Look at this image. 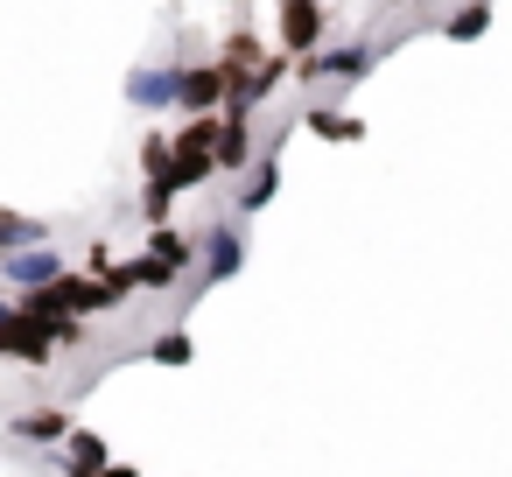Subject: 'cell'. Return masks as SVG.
I'll return each mask as SVG.
<instances>
[{
    "instance_id": "6da1fadb",
    "label": "cell",
    "mask_w": 512,
    "mask_h": 477,
    "mask_svg": "<svg viewBox=\"0 0 512 477\" xmlns=\"http://www.w3.org/2000/svg\"><path fill=\"white\" fill-rule=\"evenodd\" d=\"M0 351L43 365V358H50V330H43V316H29V309H0Z\"/></svg>"
},
{
    "instance_id": "7a4b0ae2",
    "label": "cell",
    "mask_w": 512,
    "mask_h": 477,
    "mask_svg": "<svg viewBox=\"0 0 512 477\" xmlns=\"http://www.w3.org/2000/svg\"><path fill=\"white\" fill-rule=\"evenodd\" d=\"M281 43H288L295 57H309V50L323 43V15H316V0H288V8H281Z\"/></svg>"
},
{
    "instance_id": "3957f363",
    "label": "cell",
    "mask_w": 512,
    "mask_h": 477,
    "mask_svg": "<svg viewBox=\"0 0 512 477\" xmlns=\"http://www.w3.org/2000/svg\"><path fill=\"white\" fill-rule=\"evenodd\" d=\"M246 155H253L246 106H232V120H225V127H218V141H211V162H218V169H246Z\"/></svg>"
},
{
    "instance_id": "277c9868",
    "label": "cell",
    "mask_w": 512,
    "mask_h": 477,
    "mask_svg": "<svg viewBox=\"0 0 512 477\" xmlns=\"http://www.w3.org/2000/svg\"><path fill=\"white\" fill-rule=\"evenodd\" d=\"M176 99H183V113H211L225 99V71H183L176 78Z\"/></svg>"
},
{
    "instance_id": "5b68a950",
    "label": "cell",
    "mask_w": 512,
    "mask_h": 477,
    "mask_svg": "<svg viewBox=\"0 0 512 477\" xmlns=\"http://www.w3.org/2000/svg\"><path fill=\"white\" fill-rule=\"evenodd\" d=\"M0 274H8L15 288H43V281L64 274V260L57 253H15V260H0Z\"/></svg>"
},
{
    "instance_id": "8992f818",
    "label": "cell",
    "mask_w": 512,
    "mask_h": 477,
    "mask_svg": "<svg viewBox=\"0 0 512 477\" xmlns=\"http://www.w3.org/2000/svg\"><path fill=\"white\" fill-rule=\"evenodd\" d=\"M148 260H155V267H169V274H183V260H190V239H183V232H155Z\"/></svg>"
},
{
    "instance_id": "52a82bcc",
    "label": "cell",
    "mask_w": 512,
    "mask_h": 477,
    "mask_svg": "<svg viewBox=\"0 0 512 477\" xmlns=\"http://www.w3.org/2000/svg\"><path fill=\"white\" fill-rule=\"evenodd\" d=\"M64 428H71V421H64L57 407H43V414H22V421H15V435H29V442H57Z\"/></svg>"
},
{
    "instance_id": "ba28073f",
    "label": "cell",
    "mask_w": 512,
    "mask_h": 477,
    "mask_svg": "<svg viewBox=\"0 0 512 477\" xmlns=\"http://www.w3.org/2000/svg\"><path fill=\"white\" fill-rule=\"evenodd\" d=\"M484 22H491V8H477V0H470V8H456V15H449V36H456V43H470V36H484Z\"/></svg>"
},
{
    "instance_id": "9c48e42d",
    "label": "cell",
    "mask_w": 512,
    "mask_h": 477,
    "mask_svg": "<svg viewBox=\"0 0 512 477\" xmlns=\"http://www.w3.org/2000/svg\"><path fill=\"white\" fill-rule=\"evenodd\" d=\"M36 232H43L36 218H15V211H0V246H29Z\"/></svg>"
},
{
    "instance_id": "30bf717a",
    "label": "cell",
    "mask_w": 512,
    "mask_h": 477,
    "mask_svg": "<svg viewBox=\"0 0 512 477\" xmlns=\"http://www.w3.org/2000/svg\"><path fill=\"white\" fill-rule=\"evenodd\" d=\"M71 463H78V470H99V463H106V442H99V435H71Z\"/></svg>"
},
{
    "instance_id": "8fae6325",
    "label": "cell",
    "mask_w": 512,
    "mask_h": 477,
    "mask_svg": "<svg viewBox=\"0 0 512 477\" xmlns=\"http://www.w3.org/2000/svg\"><path fill=\"white\" fill-rule=\"evenodd\" d=\"M134 99L141 106H162V99H176V78H134Z\"/></svg>"
},
{
    "instance_id": "7c38bea8",
    "label": "cell",
    "mask_w": 512,
    "mask_h": 477,
    "mask_svg": "<svg viewBox=\"0 0 512 477\" xmlns=\"http://www.w3.org/2000/svg\"><path fill=\"white\" fill-rule=\"evenodd\" d=\"M316 134H330V141H358L365 127H358V120H337V113H316Z\"/></svg>"
},
{
    "instance_id": "4fadbf2b",
    "label": "cell",
    "mask_w": 512,
    "mask_h": 477,
    "mask_svg": "<svg viewBox=\"0 0 512 477\" xmlns=\"http://www.w3.org/2000/svg\"><path fill=\"white\" fill-rule=\"evenodd\" d=\"M141 162H148V176L162 183V176H169V141H162V134H155V141H141Z\"/></svg>"
},
{
    "instance_id": "5bb4252c",
    "label": "cell",
    "mask_w": 512,
    "mask_h": 477,
    "mask_svg": "<svg viewBox=\"0 0 512 477\" xmlns=\"http://www.w3.org/2000/svg\"><path fill=\"white\" fill-rule=\"evenodd\" d=\"M232 267H239V239H232V232H225V239H218V246H211V274H232Z\"/></svg>"
},
{
    "instance_id": "9a60e30c",
    "label": "cell",
    "mask_w": 512,
    "mask_h": 477,
    "mask_svg": "<svg viewBox=\"0 0 512 477\" xmlns=\"http://www.w3.org/2000/svg\"><path fill=\"white\" fill-rule=\"evenodd\" d=\"M155 358H162V365H183V358H190V337H162Z\"/></svg>"
},
{
    "instance_id": "2e32d148",
    "label": "cell",
    "mask_w": 512,
    "mask_h": 477,
    "mask_svg": "<svg viewBox=\"0 0 512 477\" xmlns=\"http://www.w3.org/2000/svg\"><path fill=\"white\" fill-rule=\"evenodd\" d=\"M253 57H260V43H253V36H232V50H225V64H253Z\"/></svg>"
},
{
    "instance_id": "e0dca14e",
    "label": "cell",
    "mask_w": 512,
    "mask_h": 477,
    "mask_svg": "<svg viewBox=\"0 0 512 477\" xmlns=\"http://www.w3.org/2000/svg\"><path fill=\"white\" fill-rule=\"evenodd\" d=\"M71 477H106V470H78V463H71Z\"/></svg>"
}]
</instances>
